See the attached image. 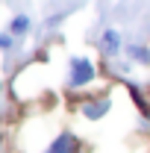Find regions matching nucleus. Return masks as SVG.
Returning a JSON list of instances; mask_svg holds the SVG:
<instances>
[{
    "label": "nucleus",
    "instance_id": "1",
    "mask_svg": "<svg viewBox=\"0 0 150 153\" xmlns=\"http://www.w3.org/2000/svg\"><path fill=\"white\" fill-rule=\"evenodd\" d=\"M94 79V68L88 59H74L71 62V85H85Z\"/></svg>",
    "mask_w": 150,
    "mask_h": 153
},
{
    "label": "nucleus",
    "instance_id": "2",
    "mask_svg": "<svg viewBox=\"0 0 150 153\" xmlns=\"http://www.w3.org/2000/svg\"><path fill=\"white\" fill-rule=\"evenodd\" d=\"M47 153H74V138H71V135L56 138V141H53V147H50Z\"/></svg>",
    "mask_w": 150,
    "mask_h": 153
},
{
    "label": "nucleus",
    "instance_id": "3",
    "mask_svg": "<svg viewBox=\"0 0 150 153\" xmlns=\"http://www.w3.org/2000/svg\"><path fill=\"white\" fill-rule=\"evenodd\" d=\"M30 30V18L27 15H18V18H12V36H24Z\"/></svg>",
    "mask_w": 150,
    "mask_h": 153
},
{
    "label": "nucleus",
    "instance_id": "4",
    "mask_svg": "<svg viewBox=\"0 0 150 153\" xmlns=\"http://www.w3.org/2000/svg\"><path fill=\"white\" fill-rule=\"evenodd\" d=\"M103 50H109V53L118 50V33H115V30H106V33H103Z\"/></svg>",
    "mask_w": 150,
    "mask_h": 153
},
{
    "label": "nucleus",
    "instance_id": "5",
    "mask_svg": "<svg viewBox=\"0 0 150 153\" xmlns=\"http://www.w3.org/2000/svg\"><path fill=\"white\" fill-rule=\"evenodd\" d=\"M130 53H135V59H141V62H147V59H150V53H147V50H141V47H130Z\"/></svg>",
    "mask_w": 150,
    "mask_h": 153
},
{
    "label": "nucleus",
    "instance_id": "6",
    "mask_svg": "<svg viewBox=\"0 0 150 153\" xmlns=\"http://www.w3.org/2000/svg\"><path fill=\"white\" fill-rule=\"evenodd\" d=\"M0 47H9V36H0Z\"/></svg>",
    "mask_w": 150,
    "mask_h": 153
}]
</instances>
